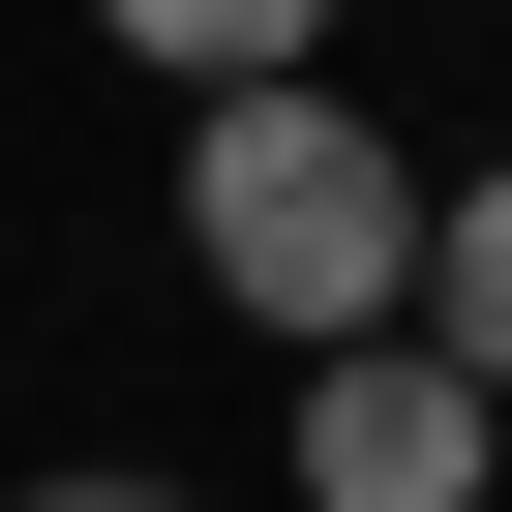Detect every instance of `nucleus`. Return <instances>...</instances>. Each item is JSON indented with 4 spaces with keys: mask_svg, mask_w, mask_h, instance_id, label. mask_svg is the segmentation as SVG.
Segmentation results:
<instances>
[{
    "mask_svg": "<svg viewBox=\"0 0 512 512\" xmlns=\"http://www.w3.org/2000/svg\"><path fill=\"white\" fill-rule=\"evenodd\" d=\"M181 272L272 332V362H362V332H422V151L302 61V91H211L181 121Z\"/></svg>",
    "mask_w": 512,
    "mask_h": 512,
    "instance_id": "obj_1",
    "label": "nucleus"
},
{
    "mask_svg": "<svg viewBox=\"0 0 512 512\" xmlns=\"http://www.w3.org/2000/svg\"><path fill=\"white\" fill-rule=\"evenodd\" d=\"M31 512H181V482H31Z\"/></svg>",
    "mask_w": 512,
    "mask_h": 512,
    "instance_id": "obj_5",
    "label": "nucleus"
},
{
    "mask_svg": "<svg viewBox=\"0 0 512 512\" xmlns=\"http://www.w3.org/2000/svg\"><path fill=\"white\" fill-rule=\"evenodd\" d=\"M91 31L181 61V121H211V91H302V61H332V0H91Z\"/></svg>",
    "mask_w": 512,
    "mask_h": 512,
    "instance_id": "obj_4",
    "label": "nucleus"
},
{
    "mask_svg": "<svg viewBox=\"0 0 512 512\" xmlns=\"http://www.w3.org/2000/svg\"><path fill=\"white\" fill-rule=\"evenodd\" d=\"M422 362L512 422V151H482V181H422Z\"/></svg>",
    "mask_w": 512,
    "mask_h": 512,
    "instance_id": "obj_3",
    "label": "nucleus"
},
{
    "mask_svg": "<svg viewBox=\"0 0 512 512\" xmlns=\"http://www.w3.org/2000/svg\"><path fill=\"white\" fill-rule=\"evenodd\" d=\"M512 482V422L422 362V332H362V362H302V512H482Z\"/></svg>",
    "mask_w": 512,
    "mask_h": 512,
    "instance_id": "obj_2",
    "label": "nucleus"
}]
</instances>
